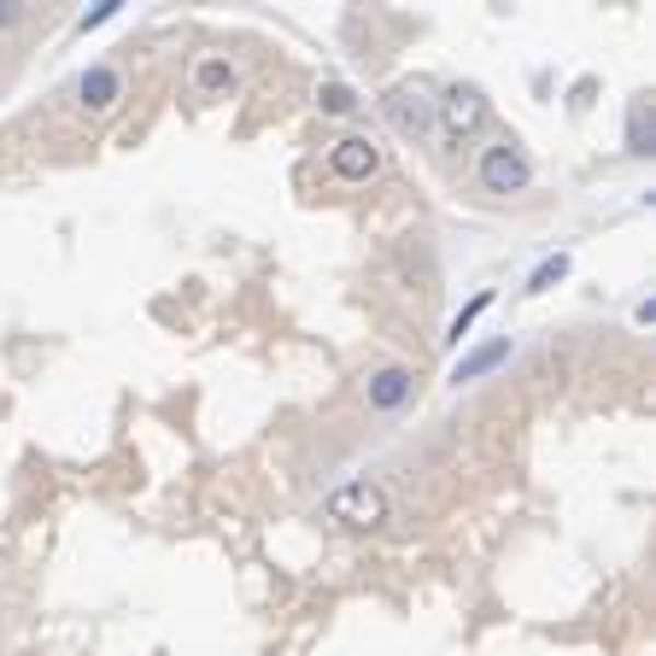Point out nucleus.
I'll use <instances>...</instances> for the list:
<instances>
[{"mask_svg":"<svg viewBox=\"0 0 656 656\" xmlns=\"http://www.w3.org/2000/svg\"><path fill=\"white\" fill-rule=\"evenodd\" d=\"M12 24H24V7H12V0H7V7H0V30H12Z\"/></svg>","mask_w":656,"mask_h":656,"instance_id":"nucleus-15","label":"nucleus"},{"mask_svg":"<svg viewBox=\"0 0 656 656\" xmlns=\"http://www.w3.org/2000/svg\"><path fill=\"white\" fill-rule=\"evenodd\" d=\"M117 100H124V71H117V65H89V71L77 77V106L89 117H106Z\"/></svg>","mask_w":656,"mask_h":656,"instance_id":"nucleus-7","label":"nucleus"},{"mask_svg":"<svg viewBox=\"0 0 656 656\" xmlns=\"http://www.w3.org/2000/svg\"><path fill=\"white\" fill-rule=\"evenodd\" d=\"M234 82H241V71H234L229 54H199L194 71H188V89H194L199 100H229Z\"/></svg>","mask_w":656,"mask_h":656,"instance_id":"nucleus-8","label":"nucleus"},{"mask_svg":"<svg viewBox=\"0 0 656 656\" xmlns=\"http://www.w3.org/2000/svg\"><path fill=\"white\" fill-rule=\"evenodd\" d=\"M381 112H387V124H393L399 136L423 141L428 129H434V94H428V82H399V89H387Z\"/></svg>","mask_w":656,"mask_h":656,"instance_id":"nucleus-4","label":"nucleus"},{"mask_svg":"<svg viewBox=\"0 0 656 656\" xmlns=\"http://www.w3.org/2000/svg\"><path fill=\"white\" fill-rule=\"evenodd\" d=\"M486 117H493V106H486V94L475 89V82H451V89L434 100V129H440L451 147L475 141L486 129Z\"/></svg>","mask_w":656,"mask_h":656,"instance_id":"nucleus-3","label":"nucleus"},{"mask_svg":"<svg viewBox=\"0 0 656 656\" xmlns=\"http://www.w3.org/2000/svg\"><path fill=\"white\" fill-rule=\"evenodd\" d=\"M106 19H117V0H100V7H89V12H82V19H77V30H82V36H89V30H100Z\"/></svg>","mask_w":656,"mask_h":656,"instance_id":"nucleus-14","label":"nucleus"},{"mask_svg":"<svg viewBox=\"0 0 656 656\" xmlns=\"http://www.w3.org/2000/svg\"><path fill=\"white\" fill-rule=\"evenodd\" d=\"M651 147H656V106H651V100H633V106H628V153L645 159Z\"/></svg>","mask_w":656,"mask_h":656,"instance_id":"nucleus-10","label":"nucleus"},{"mask_svg":"<svg viewBox=\"0 0 656 656\" xmlns=\"http://www.w3.org/2000/svg\"><path fill=\"white\" fill-rule=\"evenodd\" d=\"M504 358H510V341H504V334H498V341H481L475 352H463V358H458V369H451V387H469V381H481L486 369H498Z\"/></svg>","mask_w":656,"mask_h":656,"instance_id":"nucleus-9","label":"nucleus"},{"mask_svg":"<svg viewBox=\"0 0 656 656\" xmlns=\"http://www.w3.org/2000/svg\"><path fill=\"white\" fill-rule=\"evenodd\" d=\"M568 276V252H551V258L533 264V276H528V294H545L551 281H563Z\"/></svg>","mask_w":656,"mask_h":656,"instance_id":"nucleus-13","label":"nucleus"},{"mask_svg":"<svg viewBox=\"0 0 656 656\" xmlns=\"http://www.w3.org/2000/svg\"><path fill=\"white\" fill-rule=\"evenodd\" d=\"M323 516L334 521L341 533H376L387 516H393V498H387V486L381 481H341L329 493V504H323Z\"/></svg>","mask_w":656,"mask_h":656,"instance_id":"nucleus-1","label":"nucleus"},{"mask_svg":"<svg viewBox=\"0 0 656 656\" xmlns=\"http://www.w3.org/2000/svg\"><path fill=\"white\" fill-rule=\"evenodd\" d=\"M317 106L329 117H352L358 112V89H352V82H323V89H317Z\"/></svg>","mask_w":656,"mask_h":656,"instance_id":"nucleus-11","label":"nucleus"},{"mask_svg":"<svg viewBox=\"0 0 656 656\" xmlns=\"http://www.w3.org/2000/svg\"><path fill=\"white\" fill-rule=\"evenodd\" d=\"M486 306H493V288H481V294H475V299H469V306H463L458 317H451V329H446V341H451V346H458V341H463V334H469V329H475V323H481V311H486Z\"/></svg>","mask_w":656,"mask_h":656,"instance_id":"nucleus-12","label":"nucleus"},{"mask_svg":"<svg viewBox=\"0 0 656 656\" xmlns=\"http://www.w3.org/2000/svg\"><path fill=\"white\" fill-rule=\"evenodd\" d=\"M416 399V369L411 364H376L364 376V405L376 416H399Z\"/></svg>","mask_w":656,"mask_h":656,"instance_id":"nucleus-5","label":"nucleus"},{"mask_svg":"<svg viewBox=\"0 0 656 656\" xmlns=\"http://www.w3.org/2000/svg\"><path fill=\"white\" fill-rule=\"evenodd\" d=\"M475 182H481V194H493V199H516V194L533 188V159L521 153L516 136H498L493 147H481Z\"/></svg>","mask_w":656,"mask_h":656,"instance_id":"nucleus-2","label":"nucleus"},{"mask_svg":"<svg viewBox=\"0 0 656 656\" xmlns=\"http://www.w3.org/2000/svg\"><path fill=\"white\" fill-rule=\"evenodd\" d=\"M329 176L334 182H346V188H358V182H376L381 176V147L369 141V136H341L329 147Z\"/></svg>","mask_w":656,"mask_h":656,"instance_id":"nucleus-6","label":"nucleus"}]
</instances>
